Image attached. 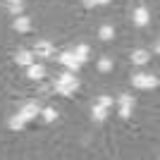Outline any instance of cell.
I'll return each mask as SVG.
<instances>
[{"instance_id":"6da1fadb","label":"cell","mask_w":160,"mask_h":160,"mask_svg":"<svg viewBox=\"0 0 160 160\" xmlns=\"http://www.w3.org/2000/svg\"><path fill=\"white\" fill-rule=\"evenodd\" d=\"M77 88H79V81H77L74 72L62 74L60 79L55 81V91H58V93H62V96H72L74 91H77Z\"/></svg>"},{"instance_id":"7402d4cb","label":"cell","mask_w":160,"mask_h":160,"mask_svg":"<svg viewBox=\"0 0 160 160\" xmlns=\"http://www.w3.org/2000/svg\"><path fill=\"white\" fill-rule=\"evenodd\" d=\"M108 2H110V0H98V5H108Z\"/></svg>"},{"instance_id":"ffe728a7","label":"cell","mask_w":160,"mask_h":160,"mask_svg":"<svg viewBox=\"0 0 160 160\" xmlns=\"http://www.w3.org/2000/svg\"><path fill=\"white\" fill-rule=\"evenodd\" d=\"M120 115L124 117V120H127L129 115H132V105H120Z\"/></svg>"},{"instance_id":"5b68a950","label":"cell","mask_w":160,"mask_h":160,"mask_svg":"<svg viewBox=\"0 0 160 160\" xmlns=\"http://www.w3.org/2000/svg\"><path fill=\"white\" fill-rule=\"evenodd\" d=\"M38 112H41V110H38V105H36V103H27V105L19 110V117H22L24 122H29V120H33Z\"/></svg>"},{"instance_id":"3957f363","label":"cell","mask_w":160,"mask_h":160,"mask_svg":"<svg viewBox=\"0 0 160 160\" xmlns=\"http://www.w3.org/2000/svg\"><path fill=\"white\" fill-rule=\"evenodd\" d=\"M58 60H60L67 69H72V72H77L79 65H81V62L77 60V55H74V53H62V55H58Z\"/></svg>"},{"instance_id":"ba28073f","label":"cell","mask_w":160,"mask_h":160,"mask_svg":"<svg viewBox=\"0 0 160 160\" xmlns=\"http://www.w3.org/2000/svg\"><path fill=\"white\" fill-rule=\"evenodd\" d=\"M14 31H29V29H31V19H29V17H17V19H14Z\"/></svg>"},{"instance_id":"d6986e66","label":"cell","mask_w":160,"mask_h":160,"mask_svg":"<svg viewBox=\"0 0 160 160\" xmlns=\"http://www.w3.org/2000/svg\"><path fill=\"white\" fill-rule=\"evenodd\" d=\"M120 105H134V98L129 93H124V96H120Z\"/></svg>"},{"instance_id":"7a4b0ae2","label":"cell","mask_w":160,"mask_h":160,"mask_svg":"<svg viewBox=\"0 0 160 160\" xmlns=\"http://www.w3.org/2000/svg\"><path fill=\"white\" fill-rule=\"evenodd\" d=\"M132 84H134L136 88H155V86H158V79H155L153 74H143V72H139V74H134Z\"/></svg>"},{"instance_id":"30bf717a","label":"cell","mask_w":160,"mask_h":160,"mask_svg":"<svg viewBox=\"0 0 160 160\" xmlns=\"http://www.w3.org/2000/svg\"><path fill=\"white\" fill-rule=\"evenodd\" d=\"M14 60H17V65L29 67V65L33 62V55H31V53H27V50H22V53H17V55H14Z\"/></svg>"},{"instance_id":"8992f818","label":"cell","mask_w":160,"mask_h":160,"mask_svg":"<svg viewBox=\"0 0 160 160\" xmlns=\"http://www.w3.org/2000/svg\"><path fill=\"white\" fill-rule=\"evenodd\" d=\"M148 19H151V17H148V10H146V7H139V10L134 12V24H136V27H146Z\"/></svg>"},{"instance_id":"7c38bea8","label":"cell","mask_w":160,"mask_h":160,"mask_svg":"<svg viewBox=\"0 0 160 160\" xmlns=\"http://www.w3.org/2000/svg\"><path fill=\"white\" fill-rule=\"evenodd\" d=\"M74 55H77V60H79V62H86V60H88V46H84V43H81V46H77Z\"/></svg>"},{"instance_id":"44dd1931","label":"cell","mask_w":160,"mask_h":160,"mask_svg":"<svg viewBox=\"0 0 160 160\" xmlns=\"http://www.w3.org/2000/svg\"><path fill=\"white\" fill-rule=\"evenodd\" d=\"M98 5V0H84V7H96Z\"/></svg>"},{"instance_id":"52a82bcc","label":"cell","mask_w":160,"mask_h":160,"mask_svg":"<svg viewBox=\"0 0 160 160\" xmlns=\"http://www.w3.org/2000/svg\"><path fill=\"white\" fill-rule=\"evenodd\" d=\"M27 74L31 77V79H43V77H46V67H43V65H33V62H31Z\"/></svg>"},{"instance_id":"9c48e42d","label":"cell","mask_w":160,"mask_h":160,"mask_svg":"<svg viewBox=\"0 0 160 160\" xmlns=\"http://www.w3.org/2000/svg\"><path fill=\"white\" fill-rule=\"evenodd\" d=\"M148 60H151V53H146V50H134L132 53V62L134 65H146Z\"/></svg>"},{"instance_id":"ac0fdd59","label":"cell","mask_w":160,"mask_h":160,"mask_svg":"<svg viewBox=\"0 0 160 160\" xmlns=\"http://www.w3.org/2000/svg\"><path fill=\"white\" fill-rule=\"evenodd\" d=\"M98 105H103V108H112V98H110V96H100V98H98Z\"/></svg>"},{"instance_id":"9a60e30c","label":"cell","mask_w":160,"mask_h":160,"mask_svg":"<svg viewBox=\"0 0 160 160\" xmlns=\"http://www.w3.org/2000/svg\"><path fill=\"white\" fill-rule=\"evenodd\" d=\"M24 124H27V122L22 120L19 115H14L12 120H10V129H14V132H19V129H24Z\"/></svg>"},{"instance_id":"2e32d148","label":"cell","mask_w":160,"mask_h":160,"mask_svg":"<svg viewBox=\"0 0 160 160\" xmlns=\"http://www.w3.org/2000/svg\"><path fill=\"white\" fill-rule=\"evenodd\" d=\"M41 117L46 122H55V117H58V112H55L53 108H46V110H41Z\"/></svg>"},{"instance_id":"5bb4252c","label":"cell","mask_w":160,"mask_h":160,"mask_svg":"<svg viewBox=\"0 0 160 160\" xmlns=\"http://www.w3.org/2000/svg\"><path fill=\"white\" fill-rule=\"evenodd\" d=\"M22 7H24V2H22V0H7V10H10L12 14H19Z\"/></svg>"},{"instance_id":"4fadbf2b","label":"cell","mask_w":160,"mask_h":160,"mask_svg":"<svg viewBox=\"0 0 160 160\" xmlns=\"http://www.w3.org/2000/svg\"><path fill=\"white\" fill-rule=\"evenodd\" d=\"M105 115H108V108L93 105V120H96V122H103V120H105Z\"/></svg>"},{"instance_id":"277c9868","label":"cell","mask_w":160,"mask_h":160,"mask_svg":"<svg viewBox=\"0 0 160 160\" xmlns=\"http://www.w3.org/2000/svg\"><path fill=\"white\" fill-rule=\"evenodd\" d=\"M33 53L43 55V58H55V48H53V43H48V41H38L36 48H33Z\"/></svg>"},{"instance_id":"8fae6325","label":"cell","mask_w":160,"mask_h":160,"mask_svg":"<svg viewBox=\"0 0 160 160\" xmlns=\"http://www.w3.org/2000/svg\"><path fill=\"white\" fill-rule=\"evenodd\" d=\"M98 36H100L103 41H110V38L115 36V29L110 27V24H103V27H100V31H98Z\"/></svg>"},{"instance_id":"e0dca14e","label":"cell","mask_w":160,"mask_h":160,"mask_svg":"<svg viewBox=\"0 0 160 160\" xmlns=\"http://www.w3.org/2000/svg\"><path fill=\"white\" fill-rule=\"evenodd\" d=\"M98 69L100 72H110V69H112V60H108V58L98 60Z\"/></svg>"}]
</instances>
